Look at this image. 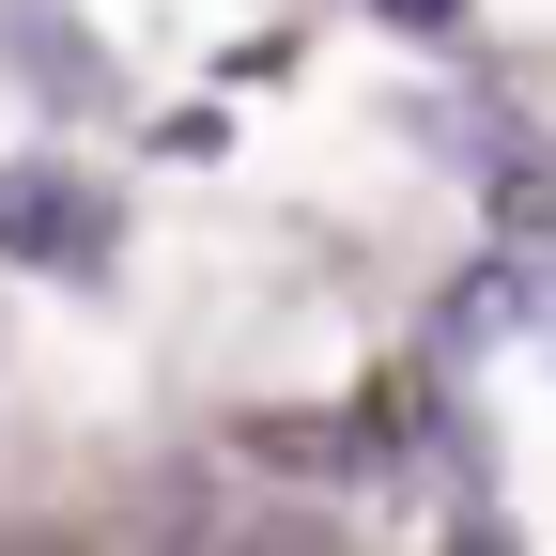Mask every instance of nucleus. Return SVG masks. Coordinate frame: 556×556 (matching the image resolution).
I'll list each match as a JSON object with an SVG mask.
<instances>
[{"mask_svg": "<svg viewBox=\"0 0 556 556\" xmlns=\"http://www.w3.org/2000/svg\"><path fill=\"white\" fill-rule=\"evenodd\" d=\"M16 62H31L62 109H93V47H78V16H16Z\"/></svg>", "mask_w": 556, "mask_h": 556, "instance_id": "nucleus-2", "label": "nucleus"}, {"mask_svg": "<svg viewBox=\"0 0 556 556\" xmlns=\"http://www.w3.org/2000/svg\"><path fill=\"white\" fill-rule=\"evenodd\" d=\"M387 16H402V31H448V16H464V0H387Z\"/></svg>", "mask_w": 556, "mask_h": 556, "instance_id": "nucleus-3", "label": "nucleus"}, {"mask_svg": "<svg viewBox=\"0 0 556 556\" xmlns=\"http://www.w3.org/2000/svg\"><path fill=\"white\" fill-rule=\"evenodd\" d=\"M0 248L16 263H109V201L78 170H0Z\"/></svg>", "mask_w": 556, "mask_h": 556, "instance_id": "nucleus-1", "label": "nucleus"}]
</instances>
